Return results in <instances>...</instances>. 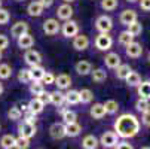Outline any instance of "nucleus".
I'll list each match as a JSON object with an SVG mask.
<instances>
[{
    "instance_id": "nucleus-1",
    "label": "nucleus",
    "mask_w": 150,
    "mask_h": 149,
    "mask_svg": "<svg viewBox=\"0 0 150 149\" xmlns=\"http://www.w3.org/2000/svg\"><path fill=\"white\" fill-rule=\"evenodd\" d=\"M140 131V121L131 113H123L115 121V133L117 137L131 139Z\"/></svg>"
},
{
    "instance_id": "nucleus-2",
    "label": "nucleus",
    "mask_w": 150,
    "mask_h": 149,
    "mask_svg": "<svg viewBox=\"0 0 150 149\" xmlns=\"http://www.w3.org/2000/svg\"><path fill=\"white\" fill-rule=\"evenodd\" d=\"M113 45V39L109 36V33H100L95 37V48L98 51H109Z\"/></svg>"
},
{
    "instance_id": "nucleus-3",
    "label": "nucleus",
    "mask_w": 150,
    "mask_h": 149,
    "mask_svg": "<svg viewBox=\"0 0 150 149\" xmlns=\"http://www.w3.org/2000/svg\"><path fill=\"white\" fill-rule=\"evenodd\" d=\"M95 29L100 31V33H109L112 29H113V21L110 16L107 15H100L97 19H95Z\"/></svg>"
},
{
    "instance_id": "nucleus-4",
    "label": "nucleus",
    "mask_w": 150,
    "mask_h": 149,
    "mask_svg": "<svg viewBox=\"0 0 150 149\" xmlns=\"http://www.w3.org/2000/svg\"><path fill=\"white\" fill-rule=\"evenodd\" d=\"M59 30H61L62 36L67 37V39L74 37L76 34H79V26H77L76 21H71V19H67L66 23L62 24V27H61Z\"/></svg>"
},
{
    "instance_id": "nucleus-5",
    "label": "nucleus",
    "mask_w": 150,
    "mask_h": 149,
    "mask_svg": "<svg viewBox=\"0 0 150 149\" xmlns=\"http://www.w3.org/2000/svg\"><path fill=\"white\" fill-rule=\"evenodd\" d=\"M100 145H103L104 148H115L119 142H117V134L115 131H105L101 134L100 137Z\"/></svg>"
},
{
    "instance_id": "nucleus-6",
    "label": "nucleus",
    "mask_w": 150,
    "mask_h": 149,
    "mask_svg": "<svg viewBox=\"0 0 150 149\" xmlns=\"http://www.w3.org/2000/svg\"><path fill=\"white\" fill-rule=\"evenodd\" d=\"M24 61L30 67H34V66H40L42 63V55L39 51L36 49H27V52L24 54Z\"/></svg>"
},
{
    "instance_id": "nucleus-7",
    "label": "nucleus",
    "mask_w": 150,
    "mask_h": 149,
    "mask_svg": "<svg viewBox=\"0 0 150 149\" xmlns=\"http://www.w3.org/2000/svg\"><path fill=\"white\" fill-rule=\"evenodd\" d=\"M42 29H43L45 34H48V36H54V34H57V33L59 31L61 26H59V23H58V19H55V18H49V19H46L45 23H43Z\"/></svg>"
},
{
    "instance_id": "nucleus-8",
    "label": "nucleus",
    "mask_w": 150,
    "mask_h": 149,
    "mask_svg": "<svg viewBox=\"0 0 150 149\" xmlns=\"http://www.w3.org/2000/svg\"><path fill=\"white\" fill-rule=\"evenodd\" d=\"M73 48L76 51H86L89 48V37L86 34H76L73 37Z\"/></svg>"
},
{
    "instance_id": "nucleus-9",
    "label": "nucleus",
    "mask_w": 150,
    "mask_h": 149,
    "mask_svg": "<svg viewBox=\"0 0 150 149\" xmlns=\"http://www.w3.org/2000/svg\"><path fill=\"white\" fill-rule=\"evenodd\" d=\"M18 133H19V136H23V137L31 139V137L36 134V125L23 121V122L18 125Z\"/></svg>"
},
{
    "instance_id": "nucleus-10",
    "label": "nucleus",
    "mask_w": 150,
    "mask_h": 149,
    "mask_svg": "<svg viewBox=\"0 0 150 149\" xmlns=\"http://www.w3.org/2000/svg\"><path fill=\"white\" fill-rule=\"evenodd\" d=\"M125 54L129 58H140L143 54V45L138 42H131L129 45L125 46Z\"/></svg>"
},
{
    "instance_id": "nucleus-11",
    "label": "nucleus",
    "mask_w": 150,
    "mask_h": 149,
    "mask_svg": "<svg viewBox=\"0 0 150 149\" xmlns=\"http://www.w3.org/2000/svg\"><path fill=\"white\" fill-rule=\"evenodd\" d=\"M137 18H138V15H137V12L134 9H125L119 15V21H120L122 26H129L131 23L137 21Z\"/></svg>"
},
{
    "instance_id": "nucleus-12",
    "label": "nucleus",
    "mask_w": 150,
    "mask_h": 149,
    "mask_svg": "<svg viewBox=\"0 0 150 149\" xmlns=\"http://www.w3.org/2000/svg\"><path fill=\"white\" fill-rule=\"evenodd\" d=\"M104 64L105 67H109V69H116L122 64V60H120V55L117 52H109L105 57H104Z\"/></svg>"
},
{
    "instance_id": "nucleus-13",
    "label": "nucleus",
    "mask_w": 150,
    "mask_h": 149,
    "mask_svg": "<svg viewBox=\"0 0 150 149\" xmlns=\"http://www.w3.org/2000/svg\"><path fill=\"white\" fill-rule=\"evenodd\" d=\"M24 33H28V24L25 23V21H18V23H15L12 26V29H11V36L13 39H18Z\"/></svg>"
},
{
    "instance_id": "nucleus-14",
    "label": "nucleus",
    "mask_w": 150,
    "mask_h": 149,
    "mask_svg": "<svg viewBox=\"0 0 150 149\" xmlns=\"http://www.w3.org/2000/svg\"><path fill=\"white\" fill-rule=\"evenodd\" d=\"M57 16L61 21H67L73 16V8L70 6V3H62L61 6H58L57 9Z\"/></svg>"
},
{
    "instance_id": "nucleus-15",
    "label": "nucleus",
    "mask_w": 150,
    "mask_h": 149,
    "mask_svg": "<svg viewBox=\"0 0 150 149\" xmlns=\"http://www.w3.org/2000/svg\"><path fill=\"white\" fill-rule=\"evenodd\" d=\"M54 83L57 85V88H58L59 91H62V90H69V88H70V85H71V78H70L69 75H66V73H61V75L55 76Z\"/></svg>"
},
{
    "instance_id": "nucleus-16",
    "label": "nucleus",
    "mask_w": 150,
    "mask_h": 149,
    "mask_svg": "<svg viewBox=\"0 0 150 149\" xmlns=\"http://www.w3.org/2000/svg\"><path fill=\"white\" fill-rule=\"evenodd\" d=\"M49 134L55 140H59L62 137H66V128H64V124H59V122L52 124L51 128H49Z\"/></svg>"
},
{
    "instance_id": "nucleus-17",
    "label": "nucleus",
    "mask_w": 150,
    "mask_h": 149,
    "mask_svg": "<svg viewBox=\"0 0 150 149\" xmlns=\"http://www.w3.org/2000/svg\"><path fill=\"white\" fill-rule=\"evenodd\" d=\"M16 43L21 49H30L34 45V37L30 33H24L23 36H19L16 39Z\"/></svg>"
},
{
    "instance_id": "nucleus-18",
    "label": "nucleus",
    "mask_w": 150,
    "mask_h": 149,
    "mask_svg": "<svg viewBox=\"0 0 150 149\" xmlns=\"http://www.w3.org/2000/svg\"><path fill=\"white\" fill-rule=\"evenodd\" d=\"M43 109H45V103L42 101L39 97H33V98L28 101V111H30L31 113L39 115V113L43 112Z\"/></svg>"
},
{
    "instance_id": "nucleus-19",
    "label": "nucleus",
    "mask_w": 150,
    "mask_h": 149,
    "mask_svg": "<svg viewBox=\"0 0 150 149\" xmlns=\"http://www.w3.org/2000/svg\"><path fill=\"white\" fill-rule=\"evenodd\" d=\"M74 70L77 72V75L80 76H86L91 73L92 70V66H91V63L89 61H85V60H80L76 63V66H74Z\"/></svg>"
},
{
    "instance_id": "nucleus-20",
    "label": "nucleus",
    "mask_w": 150,
    "mask_h": 149,
    "mask_svg": "<svg viewBox=\"0 0 150 149\" xmlns=\"http://www.w3.org/2000/svg\"><path fill=\"white\" fill-rule=\"evenodd\" d=\"M64 128H66V136L67 137H76L82 133V125L77 124L76 121L70 122V124H64Z\"/></svg>"
},
{
    "instance_id": "nucleus-21",
    "label": "nucleus",
    "mask_w": 150,
    "mask_h": 149,
    "mask_svg": "<svg viewBox=\"0 0 150 149\" xmlns=\"http://www.w3.org/2000/svg\"><path fill=\"white\" fill-rule=\"evenodd\" d=\"M137 94L140 96V98L150 100V81H141L140 82V85L137 87Z\"/></svg>"
},
{
    "instance_id": "nucleus-22",
    "label": "nucleus",
    "mask_w": 150,
    "mask_h": 149,
    "mask_svg": "<svg viewBox=\"0 0 150 149\" xmlns=\"http://www.w3.org/2000/svg\"><path fill=\"white\" fill-rule=\"evenodd\" d=\"M100 145L98 139L94 136V134H88V136H85L83 140H82V148L83 149H97Z\"/></svg>"
},
{
    "instance_id": "nucleus-23",
    "label": "nucleus",
    "mask_w": 150,
    "mask_h": 149,
    "mask_svg": "<svg viewBox=\"0 0 150 149\" xmlns=\"http://www.w3.org/2000/svg\"><path fill=\"white\" fill-rule=\"evenodd\" d=\"M89 113H91V116H92L94 119H101V118H104V116H105V109H104L103 103H95V104H92Z\"/></svg>"
},
{
    "instance_id": "nucleus-24",
    "label": "nucleus",
    "mask_w": 150,
    "mask_h": 149,
    "mask_svg": "<svg viewBox=\"0 0 150 149\" xmlns=\"http://www.w3.org/2000/svg\"><path fill=\"white\" fill-rule=\"evenodd\" d=\"M89 75H91L92 81L97 82V83H101V82H104V81L107 79V72H105V69H103V67H98V69L91 70Z\"/></svg>"
},
{
    "instance_id": "nucleus-25",
    "label": "nucleus",
    "mask_w": 150,
    "mask_h": 149,
    "mask_svg": "<svg viewBox=\"0 0 150 149\" xmlns=\"http://www.w3.org/2000/svg\"><path fill=\"white\" fill-rule=\"evenodd\" d=\"M27 14L30 16H40L42 14H43V6L39 3V0H37V2H31L27 6Z\"/></svg>"
},
{
    "instance_id": "nucleus-26",
    "label": "nucleus",
    "mask_w": 150,
    "mask_h": 149,
    "mask_svg": "<svg viewBox=\"0 0 150 149\" xmlns=\"http://www.w3.org/2000/svg\"><path fill=\"white\" fill-rule=\"evenodd\" d=\"M64 101H66V100H64V94L59 90L49 93V103H52L54 106H61Z\"/></svg>"
},
{
    "instance_id": "nucleus-27",
    "label": "nucleus",
    "mask_w": 150,
    "mask_h": 149,
    "mask_svg": "<svg viewBox=\"0 0 150 149\" xmlns=\"http://www.w3.org/2000/svg\"><path fill=\"white\" fill-rule=\"evenodd\" d=\"M0 146L3 149H15V137L12 134H5L0 139Z\"/></svg>"
},
{
    "instance_id": "nucleus-28",
    "label": "nucleus",
    "mask_w": 150,
    "mask_h": 149,
    "mask_svg": "<svg viewBox=\"0 0 150 149\" xmlns=\"http://www.w3.org/2000/svg\"><path fill=\"white\" fill-rule=\"evenodd\" d=\"M103 106L105 109V113H109V115H115L119 111V103L116 100H105V103H103Z\"/></svg>"
},
{
    "instance_id": "nucleus-29",
    "label": "nucleus",
    "mask_w": 150,
    "mask_h": 149,
    "mask_svg": "<svg viewBox=\"0 0 150 149\" xmlns=\"http://www.w3.org/2000/svg\"><path fill=\"white\" fill-rule=\"evenodd\" d=\"M64 100H66V103H69V104H79V103H80L79 91H76V90L67 91L66 94H64Z\"/></svg>"
},
{
    "instance_id": "nucleus-30",
    "label": "nucleus",
    "mask_w": 150,
    "mask_h": 149,
    "mask_svg": "<svg viewBox=\"0 0 150 149\" xmlns=\"http://www.w3.org/2000/svg\"><path fill=\"white\" fill-rule=\"evenodd\" d=\"M115 70H116V78H117V79H122V81H125L126 76L132 72V69L129 67V64H120V66L116 67Z\"/></svg>"
},
{
    "instance_id": "nucleus-31",
    "label": "nucleus",
    "mask_w": 150,
    "mask_h": 149,
    "mask_svg": "<svg viewBox=\"0 0 150 149\" xmlns=\"http://www.w3.org/2000/svg\"><path fill=\"white\" fill-rule=\"evenodd\" d=\"M43 91H45V87H43V83H42L40 81H31L30 82V93L34 97H39Z\"/></svg>"
},
{
    "instance_id": "nucleus-32",
    "label": "nucleus",
    "mask_w": 150,
    "mask_h": 149,
    "mask_svg": "<svg viewBox=\"0 0 150 149\" xmlns=\"http://www.w3.org/2000/svg\"><path fill=\"white\" fill-rule=\"evenodd\" d=\"M126 27H128L126 31L129 33L131 36H134V37H137V36H140L143 33V26H141V23H138V21H134V23H131L129 26H126Z\"/></svg>"
},
{
    "instance_id": "nucleus-33",
    "label": "nucleus",
    "mask_w": 150,
    "mask_h": 149,
    "mask_svg": "<svg viewBox=\"0 0 150 149\" xmlns=\"http://www.w3.org/2000/svg\"><path fill=\"white\" fill-rule=\"evenodd\" d=\"M79 98H80V103L88 104V103H91L94 100V93L91 90H88V88H83V90L79 91Z\"/></svg>"
},
{
    "instance_id": "nucleus-34",
    "label": "nucleus",
    "mask_w": 150,
    "mask_h": 149,
    "mask_svg": "<svg viewBox=\"0 0 150 149\" xmlns=\"http://www.w3.org/2000/svg\"><path fill=\"white\" fill-rule=\"evenodd\" d=\"M125 82H126L128 87H138L140 82H141V76H140L137 72H131L129 75L126 76Z\"/></svg>"
},
{
    "instance_id": "nucleus-35",
    "label": "nucleus",
    "mask_w": 150,
    "mask_h": 149,
    "mask_svg": "<svg viewBox=\"0 0 150 149\" xmlns=\"http://www.w3.org/2000/svg\"><path fill=\"white\" fill-rule=\"evenodd\" d=\"M45 69L42 66H34L30 69V76H31V81H42V78H43L45 75Z\"/></svg>"
},
{
    "instance_id": "nucleus-36",
    "label": "nucleus",
    "mask_w": 150,
    "mask_h": 149,
    "mask_svg": "<svg viewBox=\"0 0 150 149\" xmlns=\"http://www.w3.org/2000/svg\"><path fill=\"white\" fill-rule=\"evenodd\" d=\"M12 76V67L6 63H0V81H6Z\"/></svg>"
},
{
    "instance_id": "nucleus-37",
    "label": "nucleus",
    "mask_w": 150,
    "mask_h": 149,
    "mask_svg": "<svg viewBox=\"0 0 150 149\" xmlns=\"http://www.w3.org/2000/svg\"><path fill=\"white\" fill-rule=\"evenodd\" d=\"M61 116H62V121H64V124H70V122H74V121L77 119V115H76V112H74V111H70V109L62 111Z\"/></svg>"
},
{
    "instance_id": "nucleus-38",
    "label": "nucleus",
    "mask_w": 150,
    "mask_h": 149,
    "mask_svg": "<svg viewBox=\"0 0 150 149\" xmlns=\"http://www.w3.org/2000/svg\"><path fill=\"white\" fill-rule=\"evenodd\" d=\"M150 109V100H146V98H138L137 103H135V111L143 113L146 111Z\"/></svg>"
},
{
    "instance_id": "nucleus-39",
    "label": "nucleus",
    "mask_w": 150,
    "mask_h": 149,
    "mask_svg": "<svg viewBox=\"0 0 150 149\" xmlns=\"http://www.w3.org/2000/svg\"><path fill=\"white\" fill-rule=\"evenodd\" d=\"M119 6L117 0H101V9L107 11V12H112Z\"/></svg>"
},
{
    "instance_id": "nucleus-40",
    "label": "nucleus",
    "mask_w": 150,
    "mask_h": 149,
    "mask_svg": "<svg viewBox=\"0 0 150 149\" xmlns=\"http://www.w3.org/2000/svg\"><path fill=\"white\" fill-rule=\"evenodd\" d=\"M30 148V139L18 136L15 137V149H28Z\"/></svg>"
},
{
    "instance_id": "nucleus-41",
    "label": "nucleus",
    "mask_w": 150,
    "mask_h": 149,
    "mask_svg": "<svg viewBox=\"0 0 150 149\" xmlns=\"http://www.w3.org/2000/svg\"><path fill=\"white\" fill-rule=\"evenodd\" d=\"M131 42H134V36H131V34L128 33L126 30L119 33V43H120V45L126 46V45H129Z\"/></svg>"
},
{
    "instance_id": "nucleus-42",
    "label": "nucleus",
    "mask_w": 150,
    "mask_h": 149,
    "mask_svg": "<svg viewBox=\"0 0 150 149\" xmlns=\"http://www.w3.org/2000/svg\"><path fill=\"white\" fill-rule=\"evenodd\" d=\"M18 81L21 83H30L31 82V76H30V69H21L18 72Z\"/></svg>"
},
{
    "instance_id": "nucleus-43",
    "label": "nucleus",
    "mask_w": 150,
    "mask_h": 149,
    "mask_svg": "<svg viewBox=\"0 0 150 149\" xmlns=\"http://www.w3.org/2000/svg\"><path fill=\"white\" fill-rule=\"evenodd\" d=\"M8 118L11 121H19L21 118H23V112H21L19 108H11L8 111Z\"/></svg>"
},
{
    "instance_id": "nucleus-44",
    "label": "nucleus",
    "mask_w": 150,
    "mask_h": 149,
    "mask_svg": "<svg viewBox=\"0 0 150 149\" xmlns=\"http://www.w3.org/2000/svg\"><path fill=\"white\" fill-rule=\"evenodd\" d=\"M9 19H11V14L8 9L5 8H0V26H5L9 23Z\"/></svg>"
},
{
    "instance_id": "nucleus-45",
    "label": "nucleus",
    "mask_w": 150,
    "mask_h": 149,
    "mask_svg": "<svg viewBox=\"0 0 150 149\" xmlns=\"http://www.w3.org/2000/svg\"><path fill=\"white\" fill-rule=\"evenodd\" d=\"M54 81H55V76H54V73H51V72H45V75H43V78H42V83H46V85H52L54 83Z\"/></svg>"
},
{
    "instance_id": "nucleus-46",
    "label": "nucleus",
    "mask_w": 150,
    "mask_h": 149,
    "mask_svg": "<svg viewBox=\"0 0 150 149\" xmlns=\"http://www.w3.org/2000/svg\"><path fill=\"white\" fill-rule=\"evenodd\" d=\"M9 46V37L6 34H0V51H5Z\"/></svg>"
},
{
    "instance_id": "nucleus-47",
    "label": "nucleus",
    "mask_w": 150,
    "mask_h": 149,
    "mask_svg": "<svg viewBox=\"0 0 150 149\" xmlns=\"http://www.w3.org/2000/svg\"><path fill=\"white\" fill-rule=\"evenodd\" d=\"M141 122H143L146 127H150V109L146 111V112H143V115H141Z\"/></svg>"
},
{
    "instance_id": "nucleus-48",
    "label": "nucleus",
    "mask_w": 150,
    "mask_h": 149,
    "mask_svg": "<svg viewBox=\"0 0 150 149\" xmlns=\"http://www.w3.org/2000/svg\"><path fill=\"white\" fill-rule=\"evenodd\" d=\"M138 3H140L141 11H144V12H150V0H138Z\"/></svg>"
},
{
    "instance_id": "nucleus-49",
    "label": "nucleus",
    "mask_w": 150,
    "mask_h": 149,
    "mask_svg": "<svg viewBox=\"0 0 150 149\" xmlns=\"http://www.w3.org/2000/svg\"><path fill=\"white\" fill-rule=\"evenodd\" d=\"M115 148H116V149H134L132 145L128 143V142H120V143H117Z\"/></svg>"
},
{
    "instance_id": "nucleus-50",
    "label": "nucleus",
    "mask_w": 150,
    "mask_h": 149,
    "mask_svg": "<svg viewBox=\"0 0 150 149\" xmlns=\"http://www.w3.org/2000/svg\"><path fill=\"white\" fill-rule=\"evenodd\" d=\"M25 122H30V124H34L36 122V115L34 113H31L30 111H27V115H25V119H24Z\"/></svg>"
},
{
    "instance_id": "nucleus-51",
    "label": "nucleus",
    "mask_w": 150,
    "mask_h": 149,
    "mask_svg": "<svg viewBox=\"0 0 150 149\" xmlns=\"http://www.w3.org/2000/svg\"><path fill=\"white\" fill-rule=\"evenodd\" d=\"M39 3L43 6V9H45V8L48 9V8H51V6L54 5V0H39Z\"/></svg>"
},
{
    "instance_id": "nucleus-52",
    "label": "nucleus",
    "mask_w": 150,
    "mask_h": 149,
    "mask_svg": "<svg viewBox=\"0 0 150 149\" xmlns=\"http://www.w3.org/2000/svg\"><path fill=\"white\" fill-rule=\"evenodd\" d=\"M39 98L43 101V103H49V93H46V91H43L40 96H39Z\"/></svg>"
},
{
    "instance_id": "nucleus-53",
    "label": "nucleus",
    "mask_w": 150,
    "mask_h": 149,
    "mask_svg": "<svg viewBox=\"0 0 150 149\" xmlns=\"http://www.w3.org/2000/svg\"><path fill=\"white\" fill-rule=\"evenodd\" d=\"M21 112H27L28 111V103H21Z\"/></svg>"
},
{
    "instance_id": "nucleus-54",
    "label": "nucleus",
    "mask_w": 150,
    "mask_h": 149,
    "mask_svg": "<svg viewBox=\"0 0 150 149\" xmlns=\"http://www.w3.org/2000/svg\"><path fill=\"white\" fill-rule=\"evenodd\" d=\"M3 91H5V87H3V83H2V82H0V96H2V94H3Z\"/></svg>"
},
{
    "instance_id": "nucleus-55",
    "label": "nucleus",
    "mask_w": 150,
    "mask_h": 149,
    "mask_svg": "<svg viewBox=\"0 0 150 149\" xmlns=\"http://www.w3.org/2000/svg\"><path fill=\"white\" fill-rule=\"evenodd\" d=\"M64 3H71V2H74V0H62Z\"/></svg>"
},
{
    "instance_id": "nucleus-56",
    "label": "nucleus",
    "mask_w": 150,
    "mask_h": 149,
    "mask_svg": "<svg viewBox=\"0 0 150 149\" xmlns=\"http://www.w3.org/2000/svg\"><path fill=\"white\" fill-rule=\"evenodd\" d=\"M128 3H135V2H138V0H126Z\"/></svg>"
},
{
    "instance_id": "nucleus-57",
    "label": "nucleus",
    "mask_w": 150,
    "mask_h": 149,
    "mask_svg": "<svg viewBox=\"0 0 150 149\" xmlns=\"http://www.w3.org/2000/svg\"><path fill=\"white\" fill-rule=\"evenodd\" d=\"M147 60H149V64H150V51H149V54H147Z\"/></svg>"
},
{
    "instance_id": "nucleus-58",
    "label": "nucleus",
    "mask_w": 150,
    "mask_h": 149,
    "mask_svg": "<svg viewBox=\"0 0 150 149\" xmlns=\"http://www.w3.org/2000/svg\"><path fill=\"white\" fill-rule=\"evenodd\" d=\"M141 149H150V146H143Z\"/></svg>"
},
{
    "instance_id": "nucleus-59",
    "label": "nucleus",
    "mask_w": 150,
    "mask_h": 149,
    "mask_svg": "<svg viewBox=\"0 0 150 149\" xmlns=\"http://www.w3.org/2000/svg\"><path fill=\"white\" fill-rule=\"evenodd\" d=\"M3 58V54H2V51H0V60H2Z\"/></svg>"
},
{
    "instance_id": "nucleus-60",
    "label": "nucleus",
    "mask_w": 150,
    "mask_h": 149,
    "mask_svg": "<svg viewBox=\"0 0 150 149\" xmlns=\"http://www.w3.org/2000/svg\"><path fill=\"white\" fill-rule=\"evenodd\" d=\"M0 8H2V0H0Z\"/></svg>"
},
{
    "instance_id": "nucleus-61",
    "label": "nucleus",
    "mask_w": 150,
    "mask_h": 149,
    "mask_svg": "<svg viewBox=\"0 0 150 149\" xmlns=\"http://www.w3.org/2000/svg\"><path fill=\"white\" fill-rule=\"evenodd\" d=\"M16 2H24V0H16Z\"/></svg>"
}]
</instances>
